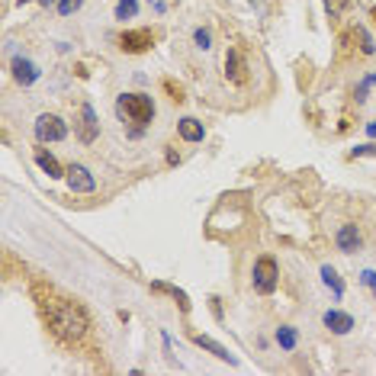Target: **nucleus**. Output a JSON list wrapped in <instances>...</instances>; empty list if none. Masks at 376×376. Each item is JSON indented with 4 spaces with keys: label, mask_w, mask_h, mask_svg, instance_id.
Instances as JSON below:
<instances>
[{
    "label": "nucleus",
    "mask_w": 376,
    "mask_h": 376,
    "mask_svg": "<svg viewBox=\"0 0 376 376\" xmlns=\"http://www.w3.org/2000/svg\"><path fill=\"white\" fill-rule=\"evenodd\" d=\"M32 296H36V303H39V312H42V319H45L48 331H52L58 341H64V345H78L80 338L87 335L90 319H87V309H84L80 303L55 293V289L45 287V283H36V287H32Z\"/></svg>",
    "instance_id": "f257e3e1"
},
{
    "label": "nucleus",
    "mask_w": 376,
    "mask_h": 376,
    "mask_svg": "<svg viewBox=\"0 0 376 376\" xmlns=\"http://www.w3.org/2000/svg\"><path fill=\"white\" fill-rule=\"evenodd\" d=\"M335 245L338 251H345V254H354V251H361L363 238H361V229L357 225H341L335 235Z\"/></svg>",
    "instance_id": "1a4fd4ad"
},
{
    "label": "nucleus",
    "mask_w": 376,
    "mask_h": 376,
    "mask_svg": "<svg viewBox=\"0 0 376 376\" xmlns=\"http://www.w3.org/2000/svg\"><path fill=\"white\" fill-rule=\"evenodd\" d=\"M64 136H68V126H64L62 116L42 113L39 120H36V138H39V142H62Z\"/></svg>",
    "instance_id": "20e7f679"
},
{
    "label": "nucleus",
    "mask_w": 376,
    "mask_h": 376,
    "mask_svg": "<svg viewBox=\"0 0 376 376\" xmlns=\"http://www.w3.org/2000/svg\"><path fill=\"white\" fill-rule=\"evenodd\" d=\"M325 328L335 331V335H347L354 328V319L347 312H341V309H328L325 312Z\"/></svg>",
    "instance_id": "f8f14e48"
},
{
    "label": "nucleus",
    "mask_w": 376,
    "mask_h": 376,
    "mask_svg": "<svg viewBox=\"0 0 376 376\" xmlns=\"http://www.w3.org/2000/svg\"><path fill=\"white\" fill-rule=\"evenodd\" d=\"M164 90H168L171 100H177V103L184 100V87H180V84H174V80H164Z\"/></svg>",
    "instance_id": "5701e85b"
},
{
    "label": "nucleus",
    "mask_w": 376,
    "mask_h": 376,
    "mask_svg": "<svg viewBox=\"0 0 376 376\" xmlns=\"http://www.w3.org/2000/svg\"><path fill=\"white\" fill-rule=\"evenodd\" d=\"M68 187H71L74 193H94L96 180L84 164H71V168H68Z\"/></svg>",
    "instance_id": "6e6552de"
},
{
    "label": "nucleus",
    "mask_w": 376,
    "mask_h": 376,
    "mask_svg": "<svg viewBox=\"0 0 376 376\" xmlns=\"http://www.w3.org/2000/svg\"><path fill=\"white\" fill-rule=\"evenodd\" d=\"M116 113H120L126 122L136 126L132 136H142V129L154 120V103H152V96H145V94H122L120 100H116Z\"/></svg>",
    "instance_id": "f03ea898"
},
{
    "label": "nucleus",
    "mask_w": 376,
    "mask_h": 376,
    "mask_svg": "<svg viewBox=\"0 0 376 376\" xmlns=\"http://www.w3.org/2000/svg\"><path fill=\"white\" fill-rule=\"evenodd\" d=\"M190 341H193V345H196V347H203V351H209V354H212V357H219V361H225V363H235V357H232V354H229V347H222V345H219V341H212V338H209V335H196V331H193V335H190Z\"/></svg>",
    "instance_id": "9b49d317"
},
{
    "label": "nucleus",
    "mask_w": 376,
    "mask_h": 376,
    "mask_svg": "<svg viewBox=\"0 0 376 376\" xmlns=\"http://www.w3.org/2000/svg\"><path fill=\"white\" fill-rule=\"evenodd\" d=\"M177 132H180L184 142H203V136H206L203 132V122H196L193 116H184V120L177 122Z\"/></svg>",
    "instance_id": "ddd939ff"
},
{
    "label": "nucleus",
    "mask_w": 376,
    "mask_h": 376,
    "mask_svg": "<svg viewBox=\"0 0 376 376\" xmlns=\"http://www.w3.org/2000/svg\"><path fill=\"white\" fill-rule=\"evenodd\" d=\"M168 164H180V154H177V152H168Z\"/></svg>",
    "instance_id": "a878e982"
},
{
    "label": "nucleus",
    "mask_w": 376,
    "mask_h": 376,
    "mask_svg": "<svg viewBox=\"0 0 376 376\" xmlns=\"http://www.w3.org/2000/svg\"><path fill=\"white\" fill-rule=\"evenodd\" d=\"M13 78H16V84H23V87H29V84H36L39 80V68L29 62V58H13Z\"/></svg>",
    "instance_id": "9d476101"
},
{
    "label": "nucleus",
    "mask_w": 376,
    "mask_h": 376,
    "mask_svg": "<svg viewBox=\"0 0 376 376\" xmlns=\"http://www.w3.org/2000/svg\"><path fill=\"white\" fill-rule=\"evenodd\" d=\"M16 3H29V0H16Z\"/></svg>",
    "instance_id": "cd10ccee"
},
{
    "label": "nucleus",
    "mask_w": 376,
    "mask_h": 376,
    "mask_svg": "<svg viewBox=\"0 0 376 376\" xmlns=\"http://www.w3.org/2000/svg\"><path fill=\"white\" fill-rule=\"evenodd\" d=\"M351 36L357 39V45H361L363 55H373V52H376V42H373V36L367 32V26H354Z\"/></svg>",
    "instance_id": "dca6fc26"
},
{
    "label": "nucleus",
    "mask_w": 376,
    "mask_h": 376,
    "mask_svg": "<svg viewBox=\"0 0 376 376\" xmlns=\"http://www.w3.org/2000/svg\"><path fill=\"white\" fill-rule=\"evenodd\" d=\"M193 42H196V45H200V48H209V45H212V32H209V29H203V26H200V29L193 32Z\"/></svg>",
    "instance_id": "4be33fe9"
},
{
    "label": "nucleus",
    "mask_w": 376,
    "mask_h": 376,
    "mask_svg": "<svg viewBox=\"0 0 376 376\" xmlns=\"http://www.w3.org/2000/svg\"><path fill=\"white\" fill-rule=\"evenodd\" d=\"M138 13V0H120L116 3V20H132Z\"/></svg>",
    "instance_id": "a211bd4d"
},
{
    "label": "nucleus",
    "mask_w": 376,
    "mask_h": 376,
    "mask_svg": "<svg viewBox=\"0 0 376 376\" xmlns=\"http://www.w3.org/2000/svg\"><path fill=\"white\" fill-rule=\"evenodd\" d=\"M321 280H325V287H328V289H335V296H338V299L345 296V283H341V277H338L335 267H328V264L321 267Z\"/></svg>",
    "instance_id": "f3484780"
},
{
    "label": "nucleus",
    "mask_w": 376,
    "mask_h": 376,
    "mask_svg": "<svg viewBox=\"0 0 376 376\" xmlns=\"http://www.w3.org/2000/svg\"><path fill=\"white\" fill-rule=\"evenodd\" d=\"M367 154H376V145H361V148H354L351 158H367Z\"/></svg>",
    "instance_id": "b1692460"
},
{
    "label": "nucleus",
    "mask_w": 376,
    "mask_h": 376,
    "mask_svg": "<svg viewBox=\"0 0 376 376\" xmlns=\"http://www.w3.org/2000/svg\"><path fill=\"white\" fill-rule=\"evenodd\" d=\"M36 164H39V168L45 171L48 177H52V180H55V177H62V174H68V171H64L62 164H58L55 154H48L45 148H36Z\"/></svg>",
    "instance_id": "4468645a"
},
{
    "label": "nucleus",
    "mask_w": 376,
    "mask_h": 376,
    "mask_svg": "<svg viewBox=\"0 0 376 376\" xmlns=\"http://www.w3.org/2000/svg\"><path fill=\"white\" fill-rule=\"evenodd\" d=\"M277 341H280V347H287V351H293V347H296V328H289V325H283V328H277Z\"/></svg>",
    "instance_id": "6ab92c4d"
},
{
    "label": "nucleus",
    "mask_w": 376,
    "mask_h": 376,
    "mask_svg": "<svg viewBox=\"0 0 376 376\" xmlns=\"http://www.w3.org/2000/svg\"><path fill=\"white\" fill-rule=\"evenodd\" d=\"M152 289H154V293H168V296L174 299L177 305H180V312H190V299H187L184 289L171 287V283H164V280H154V283H152Z\"/></svg>",
    "instance_id": "2eb2a0df"
},
{
    "label": "nucleus",
    "mask_w": 376,
    "mask_h": 376,
    "mask_svg": "<svg viewBox=\"0 0 376 376\" xmlns=\"http://www.w3.org/2000/svg\"><path fill=\"white\" fill-rule=\"evenodd\" d=\"M347 3H351V0H325V10H328L331 20H338V16L347 10Z\"/></svg>",
    "instance_id": "aec40b11"
},
{
    "label": "nucleus",
    "mask_w": 376,
    "mask_h": 376,
    "mask_svg": "<svg viewBox=\"0 0 376 376\" xmlns=\"http://www.w3.org/2000/svg\"><path fill=\"white\" fill-rule=\"evenodd\" d=\"M367 132H370V136L376 138V122H370V126H367Z\"/></svg>",
    "instance_id": "bb28decb"
},
{
    "label": "nucleus",
    "mask_w": 376,
    "mask_h": 376,
    "mask_svg": "<svg viewBox=\"0 0 376 376\" xmlns=\"http://www.w3.org/2000/svg\"><path fill=\"white\" fill-rule=\"evenodd\" d=\"M96 132H100V122H96V113L90 103L80 106V122H78V138L84 145H90L96 138Z\"/></svg>",
    "instance_id": "0eeeda50"
},
{
    "label": "nucleus",
    "mask_w": 376,
    "mask_h": 376,
    "mask_svg": "<svg viewBox=\"0 0 376 376\" xmlns=\"http://www.w3.org/2000/svg\"><path fill=\"white\" fill-rule=\"evenodd\" d=\"M80 3H84V0H58V13L71 16V13H78L80 10Z\"/></svg>",
    "instance_id": "412c9836"
},
{
    "label": "nucleus",
    "mask_w": 376,
    "mask_h": 376,
    "mask_svg": "<svg viewBox=\"0 0 376 376\" xmlns=\"http://www.w3.org/2000/svg\"><path fill=\"white\" fill-rule=\"evenodd\" d=\"M154 45V32L152 29H126L120 36V48L129 52V55H142Z\"/></svg>",
    "instance_id": "39448f33"
},
{
    "label": "nucleus",
    "mask_w": 376,
    "mask_h": 376,
    "mask_svg": "<svg viewBox=\"0 0 376 376\" xmlns=\"http://www.w3.org/2000/svg\"><path fill=\"white\" fill-rule=\"evenodd\" d=\"M373 16H376V10H373Z\"/></svg>",
    "instance_id": "c85d7f7f"
},
{
    "label": "nucleus",
    "mask_w": 376,
    "mask_h": 376,
    "mask_svg": "<svg viewBox=\"0 0 376 376\" xmlns=\"http://www.w3.org/2000/svg\"><path fill=\"white\" fill-rule=\"evenodd\" d=\"M361 280H363V287L373 289V293H376V273H373V270H363V273H361Z\"/></svg>",
    "instance_id": "393cba45"
},
{
    "label": "nucleus",
    "mask_w": 376,
    "mask_h": 376,
    "mask_svg": "<svg viewBox=\"0 0 376 376\" xmlns=\"http://www.w3.org/2000/svg\"><path fill=\"white\" fill-rule=\"evenodd\" d=\"M251 283H254V289L261 293V296H270L273 289H277V283H280V267H277V261H273L270 254H261L254 261Z\"/></svg>",
    "instance_id": "7ed1b4c3"
},
{
    "label": "nucleus",
    "mask_w": 376,
    "mask_h": 376,
    "mask_svg": "<svg viewBox=\"0 0 376 376\" xmlns=\"http://www.w3.org/2000/svg\"><path fill=\"white\" fill-rule=\"evenodd\" d=\"M225 78L232 80V84H245L248 80V62H245L241 48H229L225 52Z\"/></svg>",
    "instance_id": "423d86ee"
}]
</instances>
